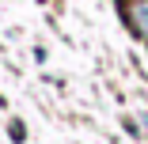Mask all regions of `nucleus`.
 <instances>
[{
	"mask_svg": "<svg viewBox=\"0 0 148 144\" xmlns=\"http://www.w3.org/2000/svg\"><path fill=\"white\" fill-rule=\"evenodd\" d=\"M129 23L133 31L148 38V0H137V4H129Z\"/></svg>",
	"mask_w": 148,
	"mask_h": 144,
	"instance_id": "1",
	"label": "nucleus"
}]
</instances>
